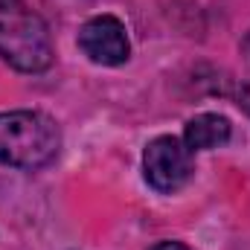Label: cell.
Wrapping results in <instances>:
<instances>
[{
    "label": "cell",
    "mask_w": 250,
    "mask_h": 250,
    "mask_svg": "<svg viewBox=\"0 0 250 250\" xmlns=\"http://www.w3.org/2000/svg\"><path fill=\"white\" fill-rule=\"evenodd\" d=\"M0 59L18 73H47L56 47L47 21L26 0H0Z\"/></svg>",
    "instance_id": "1"
},
{
    "label": "cell",
    "mask_w": 250,
    "mask_h": 250,
    "mask_svg": "<svg viewBox=\"0 0 250 250\" xmlns=\"http://www.w3.org/2000/svg\"><path fill=\"white\" fill-rule=\"evenodd\" d=\"M79 50L99 67H123L131 59V38L117 15H93L79 26Z\"/></svg>",
    "instance_id": "4"
},
{
    "label": "cell",
    "mask_w": 250,
    "mask_h": 250,
    "mask_svg": "<svg viewBox=\"0 0 250 250\" xmlns=\"http://www.w3.org/2000/svg\"><path fill=\"white\" fill-rule=\"evenodd\" d=\"M239 50H242V56H245V62H248V67H250V29L245 32V38H242Z\"/></svg>",
    "instance_id": "7"
},
{
    "label": "cell",
    "mask_w": 250,
    "mask_h": 250,
    "mask_svg": "<svg viewBox=\"0 0 250 250\" xmlns=\"http://www.w3.org/2000/svg\"><path fill=\"white\" fill-rule=\"evenodd\" d=\"M62 151V128L44 111L0 114V166L38 172Z\"/></svg>",
    "instance_id": "2"
},
{
    "label": "cell",
    "mask_w": 250,
    "mask_h": 250,
    "mask_svg": "<svg viewBox=\"0 0 250 250\" xmlns=\"http://www.w3.org/2000/svg\"><path fill=\"white\" fill-rule=\"evenodd\" d=\"M230 137H233V123L224 114L204 111V114H195L184 125V137L181 140L192 151H209V148H218V146L230 143Z\"/></svg>",
    "instance_id": "5"
},
{
    "label": "cell",
    "mask_w": 250,
    "mask_h": 250,
    "mask_svg": "<svg viewBox=\"0 0 250 250\" xmlns=\"http://www.w3.org/2000/svg\"><path fill=\"white\" fill-rule=\"evenodd\" d=\"M195 175V151L181 137L160 134L143 151V178L160 195H175Z\"/></svg>",
    "instance_id": "3"
},
{
    "label": "cell",
    "mask_w": 250,
    "mask_h": 250,
    "mask_svg": "<svg viewBox=\"0 0 250 250\" xmlns=\"http://www.w3.org/2000/svg\"><path fill=\"white\" fill-rule=\"evenodd\" d=\"M148 250H189L184 242H157L154 248H148Z\"/></svg>",
    "instance_id": "6"
}]
</instances>
